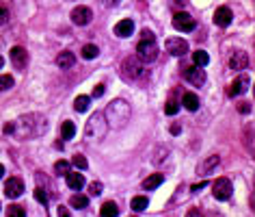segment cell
<instances>
[{
  "mask_svg": "<svg viewBox=\"0 0 255 217\" xmlns=\"http://www.w3.org/2000/svg\"><path fill=\"white\" fill-rule=\"evenodd\" d=\"M13 133L20 135L22 139H30V137H41L48 128V122H45L44 115L32 113V115H22L17 122H13Z\"/></svg>",
  "mask_w": 255,
  "mask_h": 217,
  "instance_id": "6da1fadb",
  "label": "cell"
},
{
  "mask_svg": "<svg viewBox=\"0 0 255 217\" xmlns=\"http://www.w3.org/2000/svg\"><path fill=\"white\" fill-rule=\"evenodd\" d=\"M130 113H132V111H130V104L126 100H113V102L108 104V109H106L104 117H106V124H108V126L121 128L128 124Z\"/></svg>",
  "mask_w": 255,
  "mask_h": 217,
  "instance_id": "7a4b0ae2",
  "label": "cell"
},
{
  "mask_svg": "<svg viewBox=\"0 0 255 217\" xmlns=\"http://www.w3.org/2000/svg\"><path fill=\"white\" fill-rule=\"evenodd\" d=\"M106 131H108V124H106V117L102 113H93L85 126V135L89 139H102L106 135Z\"/></svg>",
  "mask_w": 255,
  "mask_h": 217,
  "instance_id": "3957f363",
  "label": "cell"
},
{
  "mask_svg": "<svg viewBox=\"0 0 255 217\" xmlns=\"http://www.w3.org/2000/svg\"><path fill=\"white\" fill-rule=\"evenodd\" d=\"M136 57L141 59L143 63L156 61V57H158V48H156L154 37H147V39L138 41V46H136Z\"/></svg>",
  "mask_w": 255,
  "mask_h": 217,
  "instance_id": "277c9868",
  "label": "cell"
},
{
  "mask_svg": "<svg viewBox=\"0 0 255 217\" xmlns=\"http://www.w3.org/2000/svg\"><path fill=\"white\" fill-rule=\"evenodd\" d=\"M121 70H123V76H126L128 81H138V78L145 76V67H143L141 59H136V57L126 59Z\"/></svg>",
  "mask_w": 255,
  "mask_h": 217,
  "instance_id": "5b68a950",
  "label": "cell"
},
{
  "mask_svg": "<svg viewBox=\"0 0 255 217\" xmlns=\"http://www.w3.org/2000/svg\"><path fill=\"white\" fill-rule=\"evenodd\" d=\"M173 26L180 31V33H191V31H195V17L191 16V13L186 11H178L173 16Z\"/></svg>",
  "mask_w": 255,
  "mask_h": 217,
  "instance_id": "8992f818",
  "label": "cell"
},
{
  "mask_svg": "<svg viewBox=\"0 0 255 217\" xmlns=\"http://www.w3.org/2000/svg\"><path fill=\"white\" fill-rule=\"evenodd\" d=\"M212 191H214L216 200H229L231 193H234V187H231L229 178H216L214 184H212Z\"/></svg>",
  "mask_w": 255,
  "mask_h": 217,
  "instance_id": "52a82bcc",
  "label": "cell"
},
{
  "mask_svg": "<svg viewBox=\"0 0 255 217\" xmlns=\"http://www.w3.org/2000/svg\"><path fill=\"white\" fill-rule=\"evenodd\" d=\"M184 78H186L191 85L201 87V85H206V70H201V67H197V66L184 67Z\"/></svg>",
  "mask_w": 255,
  "mask_h": 217,
  "instance_id": "ba28073f",
  "label": "cell"
},
{
  "mask_svg": "<svg viewBox=\"0 0 255 217\" xmlns=\"http://www.w3.org/2000/svg\"><path fill=\"white\" fill-rule=\"evenodd\" d=\"M165 48L169 50L173 57H182V54L188 52V44L182 39V37H169V39L165 41Z\"/></svg>",
  "mask_w": 255,
  "mask_h": 217,
  "instance_id": "9c48e42d",
  "label": "cell"
},
{
  "mask_svg": "<svg viewBox=\"0 0 255 217\" xmlns=\"http://www.w3.org/2000/svg\"><path fill=\"white\" fill-rule=\"evenodd\" d=\"M91 17H93V11L89 7H82V4L72 11V22L76 26H87L91 22Z\"/></svg>",
  "mask_w": 255,
  "mask_h": 217,
  "instance_id": "30bf717a",
  "label": "cell"
},
{
  "mask_svg": "<svg viewBox=\"0 0 255 217\" xmlns=\"http://www.w3.org/2000/svg\"><path fill=\"white\" fill-rule=\"evenodd\" d=\"M11 63L15 70H24L29 66V52H26V48H22V46L11 48Z\"/></svg>",
  "mask_w": 255,
  "mask_h": 217,
  "instance_id": "8fae6325",
  "label": "cell"
},
{
  "mask_svg": "<svg viewBox=\"0 0 255 217\" xmlns=\"http://www.w3.org/2000/svg\"><path fill=\"white\" fill-rule=\"evenodd\" d=\"M22 193H24V183H22V178H9L7 183H4V196L7 198H20Z\"/></svg>",
  "mask_w": 255,
  "mask_h": 217,
  "instance_id": "7c38bea8",
  "label": "cell"
},
{
  "mask_svg": "<svg viewBox=\"0 0 255 217\" xmlns=\"http://www.w3.org/2000/svg\"><path fill=\"white\" fill-rule=\"evenodd\" d=\"M247 66H249L247 52H242V50H234V52H231V59H229V67H231V70L240 72V70H247Z\"/></svg>",
  "mask_w": 255,
  "mask_h": 217,
  "instance_id": "4fadbf2b",
  "label": "cell"
},
{
  "mask_svg": "<svg viewBox=\"0 0 255 217\" xmlns=\"http://www.w3.org/2000/svg\"><path fill=\"white\" fill-rule=\"evenodd\" d=\"M231 20H234V13H231V9H227V7H219L214 11V24L216 26H229L231 24Z\"/></svg>",
  "mask_w": 255,
  "mask_h": 217,
  "instance_id": "5bb4252c",
  "label": "cell"
},
{
  "mask_svg": "<svg viewBox=\"0 0 255 217\" xmlns=\"http://www.w3.org/2000/svg\"><path fill=\"white\" fill-rule=\"evenodd\" d=\"M249 85H251L249 76H244V74H242V76H238L234 83H231V87H229V96H234V98H236V96L244 94V91L249 89Z\"/></svg>",
  "mask_w": 255,
  "mask_h": 217,
  "instance_id": "9a60e30c",
  "label": "cell"
},
{
  "mask_svg": "<svg viewBox=\"0 0 255 217\" xmlns=\"http://www.w3.org/2000/svg\"><path fill=\"white\" fill-rule=\"evenodd\" d=\"M74 63H76V57H74L69 50H65L57 57V66L61 67V70H69V67H74Z\"/></svg>",
  "mask_w": 255,
  "mask_h": 217,
  "instance_id": "2e32d148",
  "label": "cell"
},
{
  "mask_svg": "<svg viewBox=\"0 0 255 217\" xmlns=\"http://www.w3.org/2000/svg\"><path fill=\"white\" fill-rule=\"evenodd\" d=\"M134 33V22L132 20H121L115 26V35L117 37H130Z\"/></svg>",
  "mask_w": 255,
  "mask_h": 217,
  "instance_id": "e0dca14e",
  "label": "cell"
},
{
  "mask_svg": "<svg viewBox=\"0 0 255 217\" xmlns=\"http://www.w3.org/2000/svg\"><path fill=\"white\" fill-rule=\"evenodd\" d=\"M65 176H67V184H69V189H74V191H80V189L85 187V176H82V174L67 172Z\"/></svg>",
  "mask_w": 255,
  "mask_h": 217,
  "instance_id": "ac0fdd59",
  "label": "cell"
},
{
  "mask_svg": "<svg viewBox=\"0 0 255 217\" xmlns=\"http://www.w3.org/2000/svg\"><path fill=\"white\" fill-rule=\"evenodd\" d=\"M162 183H165V176H162V174H151L150 178L143 181V189H145V191H154V189H158Z\"/></svg>",
  "mask_w": 255,
  "mask_h": 217,
  "instance_id": "d6986e66",
  "label": "cell"
},
{
  "mask_svg": "<svg viewBox=\"0 0 255 217\" xmlns=\"http://www.w3.org/2000/svg\"><path fill=\"white\" fill-rule=\"evenodd\" d=\"M208 63H210V54H208L206 50H195V52H193V66L206 67Z\"/></svg>",
  "mask_w": 255,
  "mask_h": 217,
  "instance_id": "ffe728a7",
  "label": "cell"
},
{
  "mask_svg": "<svg viewBox=\"0 0 255 217\" xmlns=\"http://www.w3.org/2000/svg\"><path fill=\"white\" fill-rule=\"evenodd\" d=\"M182 104H184V109H188V111H197L199 109V98L195 94H191V91H186V94L182 96Z\"/></svg>",
  "mask_w": 255,
  "mask_h": 217,
  "instance_id": "44dd1931",
  "label": "cell"
},
{
  "mask_svg": "<svg viewBox=\"0 0 255 217\" xmlns=\"http://www.w3.org/2000/svg\"><path fill=\"white\" fill-rule=\"evenodd\" d=\"M130 206H132V211H134V213H143V211H145L147 206H150V200H147L145 196H136V198H132Z\"/></svg>",
  "mask_w": 255,
  "mask_h": 217,
  "instance_id": "7402d4cb",
  "label": "cell"
},
{
  "mask_svg": "<svg viewBox=\"0 0 255 217\" xmlns=\"http://www.w3.org/2000/svg\"><path fill=\"white\" fill-rule=\"evenodd\" d=\"M69 204H72L74 209H87V206H89V198H87L85 193H74V196L69 198Z\"/></svg>",
  "mask_w": 255,
  "mask_h": 217,
  "instance_id": "603a6c76",
  "label": "cell"
},
{
  "mask_svg": "<svg viewBox=\"0 0 255 217\" xmlns=\"http://www.w3.org/2000/svg\"><path fill=\"white\" fill-rule=\"evenodd\" d=\"M119 215V206L115 202H106L100 209V217H117Z\"/></svg>",
  "mask_w": 255,
  "mask_h": 217,
  "instance_id": "cb8c5ba5",
  "label": "cell"
},
{
  "mask_svg": "<svg viewBox=\"0 0 255 217\" xmlns=\"http://www.w3.org/2000/svg\"><path fill=\"white\" fill-rule=\"evenodd\" d=\"M89 107H91V96H78V98L74 100V109H76L78 113H85Z\"/></svg>",
  "mask_w": 255,
  "mask_h": 217,
  "instance_id": "d4e9b609",
  "label": "cell"
},
{
  "mask_svg": "<svg viewBox=\"0 0 255 217\" xmlns=\"http://www.w3.org/2000/svg\"><path fill=\"white\" fill-rule=\"evenodd\" d=\"M97 54H100V48H97L95 44H87L85 48H82V59H87V61L97 59Z\"/></svg>",
  "mask_w": 255,
  "mask_h": 217,
  "instance_id": "484cf974",
  "label": "cell"
},
{
  "mask_svg": "<svg viewBox=\"0 0 255 217\" xmlns=\"http://www.w3.org/2000/svg\"><path fill=\"white\" fill-rule=\"evenodd\" d=\"M74 135H76V126H74V122H63L61 126V137L63 139H74Z\"/></svg>",
  "mask_w": 255,
  "mask_h": 217,
  "instance_id": "4316f807",
  "label": "cell"
},
{
  "mask_svg": "<svg viewBox=\"0 0 255 217\" xmlns=\"http://www.w3.org/2000/svg\"><path fill=\"white\" fill-rule=\"evenodd\" d=\"M219 163H221V159H219V156H216V154H212L210 159H208L206 163H203V167H201V169H203V174H210L212 169H214Z\"/></svg>",
  "mask_w": 255,
  "mask_h": 217,
  "instance_id": "83f0119b",
  "label": "cell"
},
{
  "mask_svg": "<svg viewBox=\"0 0 255 217\" xmlns=\"http://www.w3.org/2000/svg\"><path fill=\"white\" fill-rule=\"evenodd\" d=\"M13 87V76L11 74H0V91H7Z\"/></svg>",
  "mask_w": 255,
  "mask_h": 217,
  "instance_id": "f1b7e54d",
  "label": "cell"
},
{
  "mask_svg": "<svg viewBox=\"0 0 255 217\" xmlns=\"http://www.w3.org/2000/svg\"><path fill=\"white\" fill-rule=\"evenodd\" d=\"M7 217H26V211L17 204H11L7 206Z\"/></svg>",
  "mask_w": 255,
  "mask_h": 217,
  "instance_id": "f546056e",
  "label": "cell"
},
{
  "mask_svg": "<svg viewBox=\"0 0 255 217\" xmlns=\"http://www.w3.org/2000/svg\"><path fill=\"white\" fill-rule=\"evenodd\" d=\"M54 172H57L59 174V176H65V174H67L69 172V163H67V161H57V163H54Z\"/></svg>",
  "mask_w": 255,
  "mask_h": 217,
  "instance_id": "4dcf8cb0",
  "label": "cell"
},
{
  "mask_svg": "<svg viewBox=\"0 0 255 217\" xmlns=\"http://www.w3.org/2000/svg\"><path fill=\"white\" fill-rule=\"evenodd\" d=\"M72 163L76 165L78 169H87V167H89V161H87V159H85V156H82V154H74Z\"/></svg>",
  "mask_w": 255,
  "mask_h": 217,
  "instance_id": "1f68e13d",
  "label": "cell"
},
{
  "mask_svg": "<svg viewBox=\"0 0 255 217\" xmlns=\"http://www.w3.org/2000/svg\"><path fill=\"white\" fill-rule=\"evenodd\" d=\"M180 111V104L175 102V100H169V102H166V107H165V113L166 115H175Z\"/></svg>",
  "mask_w": 255,
  "mask_h": 217,
  "instance_id": "d6a6232c",
  "label": "cell"
},
{
  "mask_svg": "<svg viewBox=\"0 0 255 217\" xmlns=\"http://www.w3.org/2000/svg\"><path fill=\"white\" fill-rule=\"evenodd\" d=\"M102 191H104V187H102V183H100V181H95V183H91V184H89V193H91V196H100Z\"/></svg>",
  "mask_w": 255,
  "mask_h": 217,
  "instance_id": "836d02e7",
  "label": "cell"
},
{
  "mask_svg": "<svg viewBox=\"0 0 255 217\" xmlns=\"http://www.w3.org/2000/svg\"><path fill=\"white\" fill-rule=\"evenodd\" d=\"M35 200L39 202V204H45V202H48V193H45L44 189H35Z\"/></svg>",
  "mask_w": 255,
  "mask_h": 217,
  "instance_id": "e575fe53",
  "label": "cell"
},
{
  "mask_svg": "<svg viewBox=\"0 0 255 217\" xmlns=\"http://www.w3.org/2000/svg\"><path fill=\"white\" fill-rule=\"evenodd\" d=\"M9 22V9L4 4H0V24H7Z\"/></svg>",
  "mask_w": 255,
  "mask_h": 217,
  "instance_id": "d590c367",
  "label": "cell"
},
{
  "mask_svg": "<svg viewBox=\"0 0 255 217\" xmlns=\"http://www.w3.org/2000/svg\"><path fill=\"white\" fill-rule=\"evenodd\" d=\"M238 111H240V113H251V102H240Z\"/></svg>",
  "mask_w": 255,
  "mask_h": 217,
  "instance_id": "8d00e7d4",
  "label": "cell"
},
{
  "mask_svg": "<svg viewBox=\"0 0 255 217\" xmlns=\"http://www.w3.org/2000/svg\"><path fill=\"white\" fill-rule=\"evenodd\" d=\"M104 91H106V87L102 85V83H100V85H95V89H93V98H100V96L104 94Z\"/></svg>",
  "mask_w": 255,
  "mask_h": 217,
  "instance_id": "74e56055",
  "label": "cell"
},
{
  "mask_svg": "<svg viewBox=\"0 0 255 217\" xmlns=\"http://www.w3.org/2000/svg\"><path fill=\"white\" fill-rule=\"evenodd\" d=\"M59 217H72V213H69V209L67 206H59Z\"/></svg>",
  "mask_w": 255,
  "mask_h": 217,
  "instance_id": "f35d334b",
  "label": "cell"
},
{
  "mask_svg": "<svg viewBox=\"0 0 255 217\" xmlns=\"http://www.w3.org/2000/svg\"><path fill=\"white\" fill-rule=\"evenodd\" d=\"M102 2H104L108 9H113V7H119V2H121V0H102Z\"/></svg>",
  "mask_w": 255,
  "mask_h": 217,
  "instance_id": "ab89813d",
  "label": "cell"
},
{
  "mask_svg": "<svg viewBox=\"0 0 255 217\" xmlns=\"http://www.w3.org/2000/svg\"><path fill=\"white\" fill-rule=\"evenodd\" d=\"M206 184H208V181H203V183H197V184H193V191H201V189H206Z\"/></svg>",
  "mask_w": 255,
  "mask_h": 217,
  "instance_id": "60d3db41",
  "label": "cell"
},
{
  "mask_svg": "<svg viewBox=\"0 0 255 217\" xmlns=\"http://www.w3.org/2000/svg\"><path fill=\"white\" fill-rule=\"evenodd\" d=\"M186 217H203V215H201V211L193 209V211H188V213H186Z\"/></svg>",
  "mask_w": 255,
  "mask_h": 217,
  "instance_id": "b9f144b4",
  "label": "cell"
},
{
  "mask_svg": "<svg viewBox=\"0 0 255 217\" xmlns=\"http://www.w3.org/2000/svg\"><path fill=\"white\" fill-rule=\"evenodd\" d=\"M13 128H15V126H13V122H9L7 126H4V133H13Z\"/></svg>",
  "mask_w": 255,
  "mask_h": 217,
  "instance_id": "7bdbcfd3",
  "label": "cell"
},
{
  "mask_svg": "<svg viewBox=\"0 0 255 217\" xmlns=\"http://www.w3.org/2000/svg\"><path fill=\"white\" fill-rule=\"evenodd\" d=\"M4 176V165H0V178Z\"/></svg>",
  "mask_w": 255,
  "mask_h": 217,
  "instance_id": "ee69618b",
  "label": "cell"
},
{
  "mask_svg": "<svg viewBox=\"0 0 255 217\" xmlns=\"http://www.w3.org/2000/svg\"><path fill=\"white\" fill-rule=\"evenodd\" d=\"M2 66H4V59H2V57H0V67H2Z\"/></svg>",
  "mask_w": 255,
  "mask_h": 217,
  "instance_id": "f6af8a7d",
  "label": "cell"
},
{
  "mask_svg": "<svg viewBox=\"0 0 255 217\" xmlns=\"http://www.w3.org/2000/svg\"><path fill=\"white\" fill-rule=\"evenodd\" d=\"M0 209H2V206H0Z\"/></svg>",
  "mask_w": 255,
  "mask_h": 217,
  "instance_id": "bcb514c9",
  "label": "cell"
}]
</instances>
